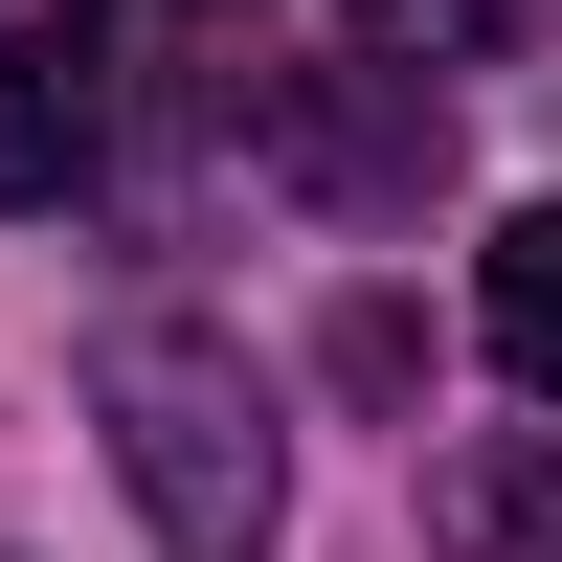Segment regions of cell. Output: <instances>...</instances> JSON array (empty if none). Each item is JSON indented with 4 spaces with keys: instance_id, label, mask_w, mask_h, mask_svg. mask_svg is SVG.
<instances>
[{
    "instance_id": "cell-1",
    "label": "cell",
    "mask_w": 562,
    "mask_h": 562,
    "mask_svg": "<svg viewBox=\"0 0 562 562\" xmlns=\"http://www.w3.org/2000/svg\"><path fill=\"white\" fill-rule=\"evenodd\" d=\"M90 428H113L135 518H158V562H270L293 540V450H270V383L225 338H180V315H135L113 360H90Z\"/></svg>"
},
{
    "instance_id": "cell-4",
    "label": "cell",
    "mask_w": 562,
    "mask_h": 562,
    "mask_svg": "<svg viewBox=\"0 0 562 562\" xmlns=\"http://www.w3.org/2000/svg\"><path fill=\"white\" fill-rule=\"evenodd\" d=\"M428 540L450 562H562V473H540V450H473V473L428 495Z\"/></svg>"
},
{
    "instance_id": "cell-5",
    "label": "cell",
    "mask_w": 562,
    "mask_h": 562,
    "mask_svg": "<svg viewBox=\"0 0 562 562\" xmlns=\"http://www.w3.org/2000/svg\"><path fill=\"white\" fill-rule=\"evenodd\" d=\"M360 45H428V68H495V45H518V0H360Z\"/></svg>"
},
{
    "instance_id": "cell-2",
    "label": "cell",
    "mask_w": 562,
    "mask_h": 562,
    "mask_svg": "<svg viewBox=\"0 0 562 562\" xmlns=\"http://www.w3.org/2000/svg\"><path fill=\"white\" fill-rule=\"evenodd\" d=\"M90 135H113L90 113V45H0V203H68Z\"/></svg>"
},
{
    "instance_id": "cell-3",
    "label": "cell",
    "mask_w": 562,
    "mask_h": 562,
    "mask_svg": "<svg viewBox=\"0 0 562 562\" xmlns=\"http://www.w3.org/2000/svg\"><path fill=\"white\" fill-rule=\"evenodd\" d=\"M473 338H495V383L562 405V203H518V225L473 248Z\"/></svg>"
}]
</instances>
